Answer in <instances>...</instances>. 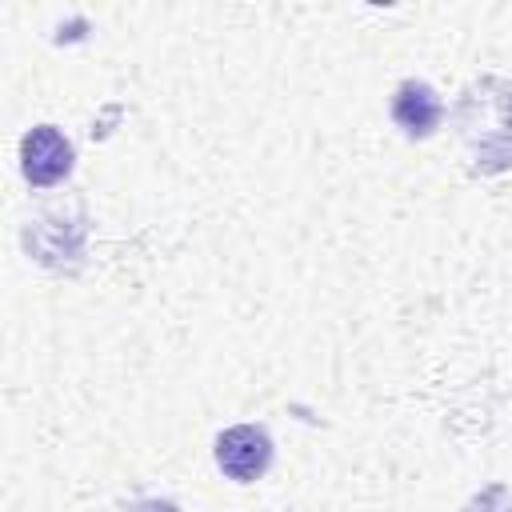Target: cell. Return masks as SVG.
Listing matches in <instances>:
<instances>
[{
    "mask_svg": "<svg viewBox=\"0 0 512 512\" xmlns=\"http://www.w3.org/2000/svg\"><path fill=\"white\" fill-rule=\"evenodd\" d=\"M440 116H444L440 96H436L428 84L404 80V84L396 88V96H392V120H396V128H400L404 136H412V140L432 136V132L440 128Z\"/></svg>",
    "mask_w": 512,
    "mask_h": 512,
    "instance_id": "obj_4",
    "label": "cell"
},
{
    "mask_svg": "<svg viewBox=\"0 0 512 512\" xmlns=\"http://www.w3.org/2000/svg\"><path fill=\"white\" fill-rule=\"evenodd\" d=\"M20 172L28 184L48 188L72 172V144L56 124H36L20 140Z\"/></svg>",
    "mask_w": 512,
    "mask_h": 512,
    "instance_id": "obj_3",
    "label": "cell"
},
{
    "mask_svg": "<svg viewBox=\"0 0 512 512\" xmlns=\"http://www.w3.org/2000/svg\"><path fill=\"white\" fill-rule=\"evenodd\" d=\"M128 512H176V504H172V500H140V504H132Z\"/></svg>",
    "mask_w": 512,
    "mask_h": 512,
    "instance_id": "obj_5",
    "label": "cell"
},
{
    "mask_svg": "<svg viewBox=\"0 0 512 512\" xmlns=\"http://www.w3.org/2000/svg\"><path fill=\"white\" fill-rule=\"evenodd\" d=\"M272 464V440L264 428H252V424H236L228 432L216 436V468L236 480V484H248L256 476H264Z\"/></svg>",
    "mask_w": 512,
    "mask_h": 512,
    "instance_id": "obj_2",
    "label": "cell"
},
{
    "mask_svg": "<svg viewBox=\"0 0 512 512\" xmlns=\"http://www.w3.org/2000/svg\"><path fill=\"white\" fill-rule=\"evenodd\" d=\"M456 128L476 176L512 168V84L496 76L472 80L456 100Z\"/></svg>",
    "mask_w": 512,
    "mask_h": 512,
    "instance_id": "obj_1",
    "label": "cell"
}]
</instances>
